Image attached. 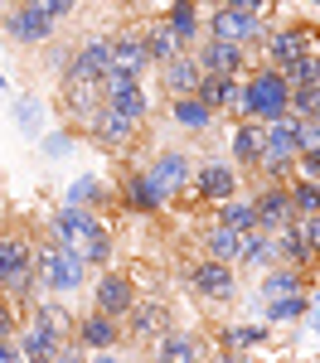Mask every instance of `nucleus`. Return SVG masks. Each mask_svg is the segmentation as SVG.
Returning a JSON list of instances; mask_svg holds the SVG:
<instances>
[{"instance_id":"obj_13","label":"nucleus","mask_w":320,"mask_h":363,"mask_svg":"<svg viewBox=\"0 0 320 363\" xmlns=\"http://www.w3.org/2000/svg\"><path fill=\"white\" fill-rule=\"evenodd\" d=\"M0 29H5V39H15L20 49H39V44L54 39V20H49L44 10L25 5V0H15V5L0 10Z\"/></svg>"},{"instance_id":"obj_29","label":"nucleus","mask_w":320,"mask_h":363,"mask_svg":"<svg viewBox=\"0 0 320 363\" xmlns=\"http://www.w3.org/2000/svg\"><path fill=\"white\" fill-rule=\"evenodd\" d=\"M63 203H73V208H107V203H116V194L102 184V174H78L68 189H63Z\"/></svg>"},{"instance_id":"obj_25","label":"nucleus","mask_w":320,"mask_h":363,"mask_svg":"<svg viewBox=\"0 0 320 363\" xmlns=\"http://www.w3.org/2000/svg\"><path fill=\"white\" fill-rule=\"evenodd\" d=\"M267 339H272V325H267V320H243V325H219V330H214V344H219V349H233V354L267 349Z\"/></svg>"},{"instance_id":"obj_4","label":"nucleus","mask_w":320,"mask_h":363,"mask_svg":"<svg viewBox=\"0 0 320 363\" xmlns=\"http://www.w3.org/2000/svg\"><path fill=\"white\" fill-rule=\"evenodd\" d=\"M243 107H248V121H277V116H287L291 107V83L272 68V63H253L248 73H243Z\"/></svg>"},{"instance_id":"obj_40","label":"nucleus","mask_w":320,"mask_h":363,"mask_svg":"<svg viewBox=\"0 0 320 363\" xmlns=\"http://www.w3.org/2000/svg\"><path fill=\"white\" fill-rule=\"evenodd\" d=\"M291 116H320V83L311 87H291Z\"/></svg>"},{"instance_id":"obj_44","label":"nucleus","mask_w":320,"mask_h":363,"mask_svg":"<svg viewBox=\"0 0 320 363\" xmlns=\"http://www.w3.org/2000/svg\"><path fill=\"white\" fill-rule=\"evenodd\" d=\"M39 49H44V68H49V73H63V63L73 58V49H68V44H54V39L39 44Z\"/></svg>"},{"instance_id":"obj_51","label":"nucleus","mask_w":320,"mask_h":363,"mask_svg":"<svg viewBox=\"0 0 320 363\" xmlns=\"http://www.w3.org/2000/svg\"><path fill=\"white\" fill-rule=\"evenodd\" d=\"M311 315H316V335H320V301H311Z\"/></svg>"},{"instance_id":"obj_8","label":"nucleus","mask_w":320,"mask_h":363,"mask_svg":"<svg viewBox=\"0 0 320 363\" xmlns=\"http://www.w3.org/2000/svg\"><path fill=\"white\" fill-rule=\"evenodd\" d=\"M150 174V184H155V194L175 203V199L189 194V174H194V155L189 150H180V145H165V150H155L150 155V165H141Z\"/></svg>"},{"instance_id":"obj_12","label":"nucleus","mask_w":320,"mask_h":363,"mask_svg":"<svg viewBox=\"0 0 320 363\" xmlns=\"http://www.w3.org/2000/svg\"><path fill=\"white\" fill-rule=\"evenodd\" d=\"M165 330H175V310L165 301L136 296V306L121 315V344H150V339L165 335Z\"/></svg>"},{"instance_id":"obj_47","label":"nucleus","mask_w":320,"mask_h":363,"mask_svg":"<svg viewBox=\"0 0 320 363\" xmlns=\"http://www.w3.org/2000/svg\"><path fill=\"white\" fill-rule=\"evenodd\" d=\"M204 363H253V359H248V354H233V349H219V344H214V349H204Z\"/></svg>"},{"instance_id":"obj_43","label":"nucleus","mask_w":320,"mask_h":363,"mask_svg":"<svg viewBox=\"0 0 320 363\" xmlns=\"http://www.w3.org/2000/svg\"><path fill=\"white\" fill-rule=\"evenodd\" d=\"M25 5H34V10H44V15H49V20H68V15H73V10H78V0H25Z\"/></svg>"},{"instance_id":"obj_39","label":"nucleus","mask_w":320,"mask_h":363,"mask_svg":"<svg viewBox=\"0 0 320 363\" xmlns=\"http://www.w3.org/2000/svg\"><path fill=\"white\" fill-rule=\"evenodd\" d=\"M39 150H44V160H63V155L73 150V126H54V131H44V136H39Z\"/></svg>"},{"instance_id":"obj_19","label":"nucleus","mask_w":320,"mask_h":363,"mask_svg":"<svg viewBox=\"0 0 320 363\" xmlns=\"http://www.w3.org/2000/svg\"><path fill=\"white\" fill-rule=\"evenodd\" d=\"M170 126L175 131H184V136H209L214 126H219V112L214 107H204L199 97L189 92V97H170Z\"/></svg>"},{"instance_id":"obj_28","label":"nucleus","mask_w":320,"mask_h":363,"mask_svg":"<svg viewBox=\"0 0 320 363\" xmlns=\"http://www.w3.org/2000/svg\"><path fill=\"white\" fill-rule=\"evenodd\" d=\"M233 267L238 272H267V267H277L272 262V233L267 228H248L243 242H238V262Z\"/></svg>"},{"instance_id":"obj_9","label":"nucleus","mask_w":320,"mask_h":363,"mask_svg":"<svg viewBox=\"0 0 320 363\" xmlns=\"http://www.w3.org/2000/svg\"><path fill=\"white\" fill-rule=\"evenodd\" d=\"M92 310L97 315H107V320H121L126 310L136 306V277L131 272H116V267H102V272H92Z\"/></svg>"},{"instance_id":"obj_23","label":"nucleus","mask_w":320,"mask_h":363,"mask_svg":"<svg viewBox=\"0 0 320 363\" xmlns=\"http://www.w3.org/2000/svg\"><path fill=\"white\" fill-rule=\"evenodd\" d=\"M228 160L238 174H253L262 160V126L258 121H233L228 131Z\"/></svg>"},{"instance_id":"obj_37","label":"nucleus","mask_w":320,"mask_h":363,"mask_svg":"<svg viewBox=\"0 0 320 363\" xmlns=\"http://www.w3.org/2000/svg\"><path fill=\"white\" fill-rule=\"evenodd\" d=\"M238 83V78H233V73H204L199 78V87H194V97H199L204 107H214V112H219V107H224V97H228V87Z\"/></svg>"},{"instance_id":"obj_34","label":"nucleus","mask_w":320,"mask_h":363,"mask_svg":"<svg viewBox=\"0 0 320 363\" xmlns=\"http://www.w3.org/2000/svg\"><path fill=\"white\" fill-rule=\"evenodd\" d=\"M214 223H228V228H238V233H248V228H258V208H253V199L233 194V199H224V203H214Z\"/></svg>"},{"instance_id":"obj_32","label":"nucleus","mask_w":320,"mask_h":363,"mask_svg":"<svg viewBox=\"0 0 320 363\" xmlns=\"http://www.w3.org/2000/svg\"><path fill=\"white\" fill-rule=\"evenodd\" d=\"M238 242H243V233L238 228H228V223H209L199 233V247H204V257H214V262H238Z\"/></svg>"},{"instance_id":"obj_2","label":"nucleus","mask_w":320,"mask_h":363,"mask_svg":"<svg viewBox=\"0 0 320 363\" xmlns=\"http://www.w3.org/2000/svg\"><path fill=\"white\" fill-rule=\"evenodd\" d=\"M34 272H39V291L44 296H73V291H83L87 281H92L83 257L73 247H58L54 238L34 242Z\"/></svg>"},{"instance_id":"obj_17","label":"nucleus","mask_w":320,"mask_h":363,"mask_svg":"<svg viewBox=\"0 0 320 363\" xmlns=\"http://www.w3.org/2000/svg\"><path fill=\"white\" fill-rule=\"evenodd\" d=\"M73 344L83 354H97V349H121V320H107L97 310H83L73 320Z\"/></svg>"},{"instance_id":"obj_46","label":"nucleus","mask_w":320,"mask_h":363,"mask_svg":"<svg viewBox=\"0 0 320 363\" xmlns=\"http://www.w3.org/2000/svg\"><path fill=\"white\" fill-rule=\"evenodd\" d=\"M296 174H301V179H320V145L296 155Z\"/></svg>"},{"instance_id":"obj_3","label":"nucleus","mask_w":320,"mask_h":363,"mask_svg":"<svg viewBox=\"0 0 320 363\" xmlns=\"http://www.w3.org/2000/svg\"><path fill=\"white\" fill-rule=\"evenodd\" d=\"M180 286L209 310H224L238 301V291H243V272L228 267V262H214V257H199V262H189V267H180Z\"/></svg>"},{"instance_id":"obj_1","label":"nucleus","mask_w":320,"mask_h":363,"mask_svg":"<svg viewBox=\"0 0 320 363\" xmlns=\"http://www.w3.org/2000/svg\"><path fill=\"white\" fill-rule=\"evenodd\" d=\"M0 296L20 310L39 301V272H34V238L25 228H0Z\"/></svg>"},{"instance_id":"obj_15","label":"nucleus","mask_w":320,"mask_h":363,"mask_svg":"<svg viewBox=\"0 0 320 363\" xmlns=\"http://www.w3.org/2000/svg\"><path fill=\"white\" fill-rule=\"evenodd\" d=\"M73 136H87L92 145H107V150H131L141 131H136L131 121H121V116L102 102V107L87 116V121H78V126H73Z\"/></svg>"},{"instance_id":"obj_53","label":"nucleus","mask_w":320,"mask_h":363,"mask_svg":"<svg viewBox=\"0 0 320 363\" xmlns=\"http://www.w3.org/2000/svg\"><path fill=\"white\" fill-rule=\"evenodd\" d=\"M311 301H320V286H316V291H311Z\"/></svg>"},{"instance_id":"obj_41","label":"nucleus","mask_w":320,"mask_h":363,"mask_svg":"<svg viewBox=\"0 0 320 363\" xmlns=\"http://www.w3.org/2000/svg\"><path fill=\"white\" fill-rule=\"evenodd\" d=\"M214 5H228L238 15H258V20H272L277 15V0H214Z\"/></svg>"},{"instance_id":"obj_42","label":"nucleus","mask_w":320,"mask_h":363,"mask_svg":"<svg viewBox=\"0 0 320 363\" xmlns=\"http://www.w3.org/2000/svg\"><path fill=\"white\" fill-rule=\"evenodd\" d=\"M20 320H25V310L15 306L10 296H0V339H15V335H20Z\"/></svg>"},{"instance_id":"obj_30","label":"nucleus","mask_w":320,"mask_h":363,"mask_svg":"<svg viewBox=\"0 0 320 363\" xmlns=\"http://www.w3.org/2000/svg\"><path fill=\"white\" fill-rule=\"evenodd\" d=\"M306 315H311V291L262 301V310H258V320H267V325H296V320H306Z\"/></svg>"},{"instance_id":"obj_16","label":"nucleus","mask_w":320,"mask_h":363,"mask_svg":"<svg viewBox=\"0 0 320 363\" xmlns=\"http://www.w3.org/2000/svg\"><path fill=\"white\" fill-rule=\"evenodd\" d=\"M150 363H204V339L194 330H165L160 339L145 344Z\"/></svg>"},{"instance_id":"obj_10","label":"nucleus","mask_w":320,"mask_h":363,"mask_svg":"<svg viewBox=\"0 0 320 363\" xmlns=\"http://www.w3.org/2000/svg\"><path fill=\"white\" fill-rule=\"evenodd\" d=\"M116 208L121 213H131V218H155V213H165L170 203L155 194V184H150V174L141 165H126L121 169V179H116Z\"/></svg>"},{"instance_id":"obj_38","label":"nucleus","mask_w":320,"mask_h":363,"mask_svg":"<svg viewBox=\"0 0 320 363\" xmlns=\"http://www.w3.org/2000/svg\"><path fill=\"white\" fill-rule=\"evenodd\" d=\"M15 126H20L29 140L44 136V107H39V97H15Z\"/></svg>"},{"instance_id":"obj_49","label":"nucleus","mask_w":320,"mask_h":363,"mask_svg":"<svg viewBox=\"0 0 320 363\" xmlns=\"http://www.w3.org/2000/svg\"><path fill=\"white\" fill-rule=\"evenodd\" d=\"M0 363H25V354H20V339H0Z\"/></svg>"},{"instance_id":"obj_5","label":"nucleus","mask_w":320,"mask_h":363,"mask_svg":"<svg viewBox=\"0 0 320 363\" xmlns=\"http://www.w3.org/2000/svg\"><path fill=\"white\" fill-rule=\"evenodd\" d=\"M243 194V174L233 169V160H224V155H204V160H194V174H189V203H224V199Z\"/></svg>"},{"instance_id":"obj_35","label":"nucleus","mask_w":320,"mask_h":363,"mask_svg":"<svg viewBox=\"0 0 320 363\" xmlns=\"http://www.w3.org/2000/svg\"><path fill=\"white\" fill-rule=\"evenodd\" d=\"M291 194V208H296V218H311V213H320V179H291L287 184Z\"/></svg>"},{"instance_id":"obj_36","label":"nucleus","mask_w":320,"mask_h":363,"mask_svg":"<svg viewBox=\"0 0 320 363\" xmlns=\"http://www.w3.org/2000/svg\"><path fill=\"white\" fill-rule=\"evenodd\" d=\"M277 73H282L291 87H311V83H320V54H296L287 68H277Z\"/></svg>"},{"instance_id":"obj_52","label":"nucleus","mask_w":320,"mask_h":363,"mask_svg":"<svg viewBox=\"0 0 320 363\" xmlns=\"http://www.w3.org/2000/svg\"><path fill=\"white\" fill-rule=\"evenodd\" d=\"M5 87H10V78H5V73H0V92H5Z\"/></svg>"},{"instance_id":"obj_21","label":"nucleus","mask_w":320,"mask_h":363,"mask_svg":"<svg viewBox=\"0 0 320 363\" xmlns=\"http://www.w3.org/2000/svg\"><path fill=\"white\" fill-rule=\"evenodd\" d=\"M272 262H277V267L316 272V267H311V242H306V233H301V218H291L287 228H277V233H272Z\"/></svg>"},{"instance_id":"obj_50","label":"nucleus","mask_w":320,"mask_h":363,"mask_svg":"<svg viewBox=\"0 0 320 363\" xmlns=\"http://www.w3.org/2000/svg\"><path fill=\"white\" fill-rule=\"evenodd\" d=\"M87 363H126L116 349H97V354H87Z\"/></svg>"},{"instance_id":"obj_45","label":"nucleus","mask_w":320,"mask_h":363,"mask_svg":"<svg viewBox=\"0 0 320 363\" xmlns=\"http://www.w3.org/2000/svg\"><path fill=\"white\" fill-rule=\"evenodd\" d=\"M301 233H306V242H311V267L320 272V213L301 218Z\"/></svg>"},{"instance_id":"obj_54","label":"nucleus","mask_w":320,"mask_h":363,"mask_svg":"<svg viewBox=\"0 0 320 363\" xmlns=\"http://www.w3.org/2000/svg\"><path fill=\"white\" fill-rule=\"evenodd\" d=\"M306 5H316V10H320V0H306Z\"/></svg>"},{"instance_id":"obj_27","label":"nucleus","mask_w":320,"mask_h":363,"mask_svg":"<svg viewBox=\"0 0 320 363\" xmlns=\"http://www.w3.org/2000/svg\"><path fill=\"white\" fill-rule=\"evenodd\" d=\"M311 277L316 272H301V267H267L258 281L262 301H277V296H296V291H311Z\"/></svg>"},{"instance_id":"obj_7","label":"nucleus","mask_w":320,"mask_h":363,"mask_svg":"<svg viewBox=\"0 0 320 363\" xmlns=\"http://www.w3.org/2000/svg\"><path fill=\"white\" fill-rule=\"evenodd\" d=\"M204 34L209 39H228V44H243V49H253L258 54L262 39L272 34V20H258V15H238L228 5H214L209 15H204Z\"/></svg>"},{"instance_id":"obj_18","label":"nucleus","mask_w":320,"mask_h":363,"mask_svg":"<svg viewBox=\"0 0 320 363\" xmlns=\"http://www.w3.org/2000/svg\"><path fill=\"white\" fill-rule=\"evenodd\" d=\"M248 199H253V208H258V228H267V233H277V228H287L291 218H296L287 184H253Z\"/></svg>"},{"instance_id":"obj_24","label":"nucleus","mask_w":320,"mask_h":363,"mask_svg":"<svg viewBox=\"0 0 320 363\" xmlns=\"http://www.w3.org/2000/svg\"><path fill=\"white\" fill-rule=\"evenodd\" d=\"M160 20L175 29V39H180L184 49H194L204 39V0H170Z\"/></svg>"},{"instance_id":"obj_20","label":"nucleus","mask_w":320,"mask_h":363,"mask_svg":"<svg viewBox=\"0 0 320 363\" xmlns=\"http://www.w3.org/2000/svg\"><path fill=\"white\" fill-rule=\"evenodd\" d=\"M262 160H272V165H296V116L291 112L262 126Z\"/></svg>"},{"instance_id":"obj_11","label":"nucleus","mask_w":320,"mask_h":363,"mask_svg":"<svg viewBox=\"0 0 320 363\" xmlns=\"http://www.w3.org/2000/svg\"><path fill=\"white\" fill-rule=\"evenodd\" d=\"M107 68H112V39L92 34V39H87V44H78V49H73V58L63 63L58 87H87V83H97Z\"/></svg>"},{"instance_id":"obj_26","label":"nucleus","mask_w":320,"mask_h":363,"mask_svg":"<svg viewBox=\"0 0 320 363\" xmlns=\"http://www.w3.org/2000/svg\"><path fill=\"white\" fill-rule=\"evenodd\" d=\"M155 73H160V92H165V97H189V92L199 87V78H204L189 49H184V54H175L170 63H160Z\"/></svg>"},{"instance_id":"obj_55","label":"nucleus","mask_w":320,"mask_h":363,"mask_svg":"<svg viewBox=\"0 0 320 363\" xmlns=\"http://www.w3.org/2000/svg\"><path fill=\"white\" fill-rule=\"evenodd\" d=\"M0 10H5V0H0Z\"/></svg>"},{"instance_id":"obj_14","label":"nucleus","mask_w":320,"mask_h":363,"mask_svg":"<svg viewBox=\"0 0 320 363\" xmlns=\"http://www.w3.org/2000/svg\"><path fill=\"white\" fill-rule=\"evenodd\" d=\"M189 54H194V63H199V73H233V78H243V73L258 63V58H253V49L228 44V39H209V34H204Z\"/></svg>"},{"instance_id":"obj_31","label":"nucleus","mask_w":320,"mask_h":363,"mask_svg":"<svg viewBox=\"0 0 320 363\" xmlns=\"http://www.w3.org/2000/svg\"><path fill=\"white\" fill-rule=\"evenodd\" d=\"M145 39V58H150V68H160V63H170L175 54H184V44L175 39V29L165 25V20H150V25L141 29Z\"/></svg>"},{"instance_id":"obj_48","label":"nucleus","mask_w":320,"mask_h":363,"mask_svg":"<svg viewBox=\"0 0 320 363\" xmlns=\"http://www.w3.org/2000/svg\"><path fill=\"white\" fill-rule=\"evenodd\" d=\"M49 363H87V354L78 349V344H73V339H68V344H63V349H58V354H54Z\"/></svg>"},{"instance_id":"obj_22","label":"nucleus","mask_w":320,"mask_h":363,"mask_svg":"<svg viewBox=\"0 0 320 363\" xmlns=\"http://www.w3.org/2000/svg\"><path fill=\"white\" fill-rule=\"evenodd\" d=\"M107 39H112V68L141 83V78H145V68H150V58H145V39H141V29H121V34H107Z\"/></svg>"},{"instance_id":"obj_56","label":"nucleus","mask_w":320,"mask_h":363,"mask_svg":"<svg viewBox=\"0 0 320 363\" xmlns=\"http://www.w3.org/2000/svg\"><path fill=\"white\" fill-rule=\"evenodd\" d=\"M141 5H145V0H141Z\"/></svg>"},{"instance_id":"obj_33","label":"nucleus","mask_w":320,"mask_h":363,"mask_svg":"<svg viewBox=\"0 0 320 363\" xmlns=\"http://www.w3.org/2000/svg\"><path fill=\"white\" fill-rule=\"evenodd\" d=\"M58 97H63V112L73 116V126L87 121V116L102 107V87H97V83H87V87H58Z\"/></svg>"},{"instance_id":"obj_6","label":"nucleus","mask_w":320,"mask_h":363,"mask_svg":"<svg viewBox=\"0 0 320 363\" xmlns=\"http://www.w3.org/2000/svg\"><path fill=\"white\" fill-rule=\"evenodd\" d=\"M97 87H102V102H107L121 121H131L136 131H145V126H150V92H145L136 78H126V73L107 68V73L97 78Z\"/></svg>"}]
</instances>
